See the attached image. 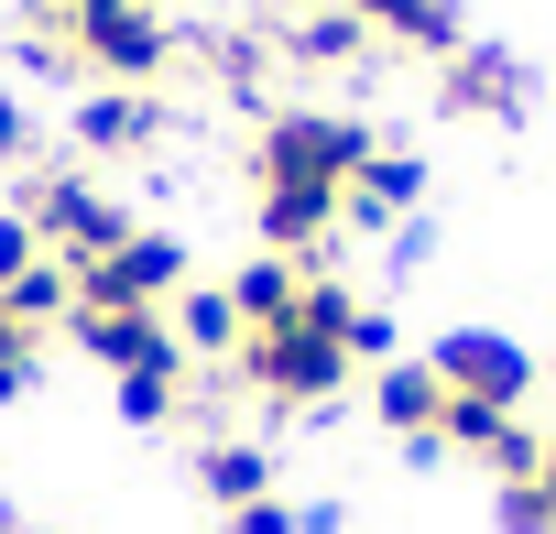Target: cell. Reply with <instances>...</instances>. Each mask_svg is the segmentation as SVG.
Here are the masks:
<instances>
[{
    "label": "cell",
    "mask_w": 556,
    "mask_h": 534,
    "mask_svg": "<svg viewBox=\"0 0 556 534\" xmlns=\"http://www.w3.org/2000/svg\"><path fill=\"white\" fill-rule=\"evenodd\" d=\"M350 12H361L371 34H404V44H426V55H458V12H447V0H350Z\"/></svg>",
    "instance_id": "3957f363"
},
{
    "label": "cell",
    "mask_w": 556,
    "mask_h": 534,
    "mask_svg": "<svg viewBox=\"0 0 556 534\" xmlns=\"http://www.w3.org/2000/svg\"><path fill=\"white\" fill-rule=\"evenodd\" d=\"M361 34H371V23H361L350 0H339V12H306V23H295V55H317V66H339V55H361Z\"/></svg>",
    "instance_id": "52a82bcc"
},
{
    "label": "cell",
    "mask_w": 556,
    "mask_h": 534,
    "mask_svg": "<svg viewBox=\"0 0 556 534\" xmlns=\"http://www.w3.org/2000/svg\"><path fill=\"white\" fill-rule=\"evenodd\" d=\"M502 523H513V534H556V501H545V480H502Z\"/></svg>",
    "instance_id": "9c48e42d"
},
{
    "label": "cell",
    "mask_w": 556,
    "mask_h": 534,
    "mask_svg": "<svg viewBox=\"0 0 556 534\" xmlns=\"http://www.w3.org/2000/svg\"><path fill=\"white\" fill-rule=\"evenodd\" d=\"M240 534H295V512H273V501H251V512H240Z\"/></svg>",
    "instance_id": "30bf717a"
},
{
    "label": "cell",
    "mask_w": 556,
    "mask_h": 534,
    "mask_svg": "<svg viewBox=\"0 0 556 534\" xmlns=\"http://www.w3.org/2000/svg\"><path fill=\"white\" fill-rule=\"evenodd\" d=\"M382 425L437 436V425H447V382H437V371H382Z\"/></svg>",
    "instance_id": "5b68a950"
},
{
    "label": "cell",
    "mask_w": 556,
    "mask_h": 534,
    "mask_svg": "<svg viewBox=\"0 0 556 534\" xmlns=\"http://www.w3.org/2000/svg\"><path fill=\"white\" fill-rule=\"evenodd\" d=\"M153 120H164L153 99L110 88V99H88V110H77V142H88V153H131V142H153Z\"/></svg>",
    "instance_id": "277c9868"
},
{
    "label": "cell",
    "mask_w": 556,
    "mask_h": 534,
    "mask_svg": "<svg viewBox=\"0 0 556 534\" xmlns=\"http://www.w3.org/2000/svg\"><path fill=\"white\" fill-rule=\"evenodd\" d=\"M534 480H545V501H556V436H545V458H534Z\"/></svg>",
    "instance_id": "8fae6325"
},
{
    "label": "cell",
    "mask_w": 556,
    "mask_h": 534,
    "mask_svg": "<svg viewBox=\"0 0 556 534\" xmlns=\"http://www.w3.org/2000/svg\"><path fill=\"white\" fill-rule=\"evenodd\" d=\"M447 99H458V110H513L523 77H513L502 55H458V66H447Z\"/></svg>",
    "instance_id": "8992f818"
},
{
    "label": "cell",
    "mask_w": 556,
    "mask_h": 534,
    "mask_svg": "<svg viewBox=\"0 0 556 534\" xmlns=\"http://www.w3.org/2000/svg\"><path fill=\"white\" fill-rule=\"evenodd\" d=\"M197 480H207L218 501H240V512H251V501H262V447H207V458H197Z\"/></svg>",
    "instance_id": "ba28073f"
},
{
    "label": "cell",
    "mask_w": 556,
    "mask_h": 534,
    "mask_svg": "<svg viewBox=\"0 0 556 534\" xmlns=\"http://www.w3.org/2000/svg\"><path fill=\"white\" fill-rule=\"evenodd\" d=\"M175 240H121V251H99V262H77V306H153V295H175Z\"/></svg>",
    "instance_id": "6da1fadb"
},
{
    "label": "cell",
    "mask_w": 556,
    "mask_h": 534,
    "mask_svg": "<svg viewBox=\"0 0 556 534\" xmlns=\"http://www.w3.org/2000/svg\"><path fill=\"white\" fill-rule=\"evenodd\" d=\"M426 371H437L458 404H502V415H513V404H523V382H534V360H523L513 339H447Z\"/></svg>",
    "instance_id": "7a4b0ae2"
}]
</instances>
